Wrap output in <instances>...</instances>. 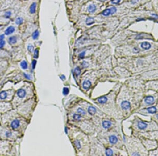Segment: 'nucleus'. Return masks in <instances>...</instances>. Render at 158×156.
<instances>
[{"instance_id": "nucleus-24", "label": "nucleus", "mask_w": 158, "mask_h": 156, "mask_svg": "<svg viewBox=\"0 0 158 156\" xmlns=\"http://www.w3.org/2000/svg\"><path fill=\"white\" fill-rule=\"evenodd\" d=\"M20 66L23 70H27V68H28V63H27V61L23 60L20 63Z\"/></svg>"}, {"instance_id": "nucleus-37", "label": "nucleus", "mask_w": 158, "mask_h": 156, "mask_svg": "<svg viewBox=\"0 0 158 156\" xmlns=\"http://www.w3.org/2000/svg\"><path fill=\"white\" fill-rule=\"evenodd\" d=\"M73 118L75 120H79V119H81V115L76 114H74V115H73Z\"/></svg>"}, {"instance_id": "nucleus-11", "label": "nucleus", "mask_w": 158, "mask_h": 156, "mask_svg": "<svg viewBox=\"0 0 158 156\" xmlns=\"http://www.w3.org/2000/svg\"><path fill=\"white\" fill-rule=\"evenodd\" d=\"M16 27L15 26L10 25L5 30L4 34H5L6 36H10L11 35L13 34V33H15V32L16 31Z\"/></svg>"}, {"instance_id": "nucleus-36", "label": "nucleus", "mask_w": 158, "mask_h": 156, "mask_svg": "<svg viewBox=\"0 0 158 156\" xmlns=\"http://www.w3.org/2000/svg\"><path fill=\"white\" fill-rule=\"evenodd\" d=\"M36 63H37V62H36L35 59H33V60L32 62V70H34L35 68Z\"/></svg>"}, {"instance_id": "nucleus-39", "label": "nucleus", "mask_w": 158, "mask_h": 156, "mask_svg": "<svg viewBox=\"0 0 158 156\" xmlns=\"http://www.w3.org/2000/svg\"><path fill=\"white\" fill-rule=\"evenodd\" d=\"M69 90L68 88H66V87H65V88H63V95H67V94L69 93Z\"/></svg>"}, {"instance_id": "nucleus-14", "label": "nucleus", "mask_w": 158, "mask_h": 156, "mask_svg": "<svg viewBox=\"0 0 158 156\" xmlns=\"http://www.w3.org/2000/svg\"><path fill=\"white\" fill-rule=\"evenodd\" d=\"M24 18L22 16H18L15 18V25L17 26H20L24 23Z\"/></svg>"}, {"instance_id": "nucleus-20", "label": "nucleus", "mask_w": 158, "mask_h": 156, "mask_svg": "<svg viewBox=\"0 0 158 156\" xmlns=\"http://www.w3.org/2000/svg\"><path fill=\"white\" fill-rule=\"evenodd\" d=\"M152 6L158 14V0H152Z\"/></svg>"}, {"instance_id": "nucleus-22", "label": "nucleus", "mask_w": 158, "mask_h": 156, "mask_svg": "<svg viewBox=\"0 0 158 156\" xmlns=\"http://www.w3.org/2000/svg\"><path fill=\"white\" fill-rule=\"evenodd\" d=\"M145 102L147 104H152L155 102V99L152 96H148L145 98Z\"/></svg>"}, {"instance_id": "nucleus-31", "label": "nucleus", "mask_w": 158, "mask_h": 156, "mask_svg": "<svg viewBox=\"0 0 158 156\" xmlns=\"http://www.w3.org/2000/svg\"><path fill=\"white\" fill-rule=\"evenodd\" d=\"M6 41L5 40L0 41V50H2L6 46Z\"/></svg>"}, {"instance_id": "nucleus-32", "label": "nucleus", "mask_w": 158, "mask_h": 156, "mask_svg": "<svg viewBox=\"0 0 158 156\" xmlns=\"http://www.w3.org/2000/svg\"><path fill=\"white\" fill-rule=\"evenodd\" d=\"M106 154L107 156H112L113 154V151L110 148H107L106 150Z\"/></svg>"}, {"instance_id": "nucleus-34", "label": "nucleus", "mask_w": 158, "mask_h": 156, "mask_svg": "<svg viewBox=\"0 0 158 156\" xmlns=\"http://www.w3.org/2000/svg\"><path fill=\"white\" fill-rule=\"evenodd\" d=\"M39 49H36L34 50V55H33V57H34L35 59H37L38 57H39Z\"/></svg>"}, {"instance_id": "nucleus-29", "label": "nucleus", "mask_w": 158, "mask_h": 156, "mask_svg": "<svg viewBox=\"0 0 158 156\" xmlns=\"http://www.w3.org/2000/svg\"><path fill=\"white\" fill-rule=\"evenodd\" d=\"M147 110L149 113L155 114L156 112V108L155 107H151L148 108Z\"/></svg>"}, {"instance_id": "nucleus-25", "label": "nucleus", "mask_w": 158, "mask_h": 156, "mask_svg": "<svg viewBox=\"0 0 158 156\" xmlns=\"http://www.w3.org/2000/svg\"><path fill=\"white\" fill-rule=\"evenodd\" d=\"M109 141L112 144H115L118 142V138H117V137L113 135V136H111L110 137Z\"/></svg>"}, {"instance_id": "nucleus-26", "label": "nucleus", "mask_w": 158, "mask_h": 156, "mask_svg": "<svg viewBox=\"0 0 158 156\" xmlns=\"http://www.w3.org/2000/svg\"><path fill=\"white\" fill-rule=\"evenodd\" d=\"M138 127L140 129H146L147 127V124H146V122H139Z\"/></svg>"}, {"instance_id": "nucleus-27", "label": "nucleus", "mask_w": 158, "mask_h": 156, "mask_svg": "<svg viewBox=\"0 0 158 156\" xmlns=\"http://www.w3.org/2000/svg\"><path fill=\"white\" fill-rule=\"evenodd\" d=\"M102 126L104 128L107 129V128H109L111 127V122H109V121H107V120H104V121L103 122Z\"/></svg>"}, {"instance_id": "nucleus-3", "label": "nucleus", "mask_w": 158, "mask_h": 156, "mask_svg": "<svg viewBox=\"0 0 158 156\" xmlns=\"http://www.w3.org/2000/svg\"><path fill=\"white\" fill-rule=\"evenodd\" d=\"M12 142L0 139V155H7L12 151Z\"/></svg>"}, {"instance_id": "nucleus-5", "label": "nucleus", "mask_w": 158, "mask_h": 156, "mask_svg": "<svg viewBox=\"0 0 158 156\" xmlns=\"http://www.w3.org/2000/svg\"><path fill=\"white\" fill-rule=\"evenodd\" d=\"M13 108L12 104L11 102H3L0 101V114L6 113Z\"/></svg>"}, {"instance_id": "nucleus-10", "label": "nucleus", "mask_w": 158, "mask_h": 156, "mask_svg": "<svg viewBox=\"0 0 158 156\" xmlns=\"http://www.w3.org/2000/svg\"><path fill=\"white\" fill-rule=\"evenodd\" d=\"M19 37L17 35H12L7 39V43L10 46H15L18 43Z\"/></svg>"}, {"instance_id": "nucleus-40", "label": "nucleus", "mask_w": 158, "mask_h": 156, "mask_svg": "<svg viewBox=\"0 0 158 156\" xmlns=\"http://www.w3.org/2000/svg\"><path fill=\"white\" fill-rule=\"evenodd\" d=\"M74 144H75V145H76V147H77V148H80L81 147V144H80L79 141L77 140L74 142Z\"/></svg>"}, {"instance_id": "nucleus-43", "label": "nucleus", "mask_w": 158, "mask_h": 156, "mask_svg": "<svg viewBox=\"0 0 158 156\" xmlns=\"http://www.w3.org/2000/svg\"><path fill=\"white\" fill-rule=\"evenodd\" d=\"M85 52H82V53H81L80 54H79V58H84V56H85Z\"/></svg>"}, {"instance_id": "nucleus-1", "label": "nucleus", "mask_w": 158, "mask_h": 156, "mask_svg": "<svg viewBox=\"0 0 158 156\" xmlns=\"http://www.w3.org/2000/svg\"><path fill=\"white\" fill-rule=\"evenodd\" d=\"M16 110H14L3 114L0 125L9 128L14 131L19 132L22 122L21 119L19 116Z\"/></svg>"}, {"instance_id": "nucleus-47", "label": "nucleus", "mask_w": 158, "mask_h": 156, "mask_svg": "<svg viewBox=\"0 0 158 156\" xmlns=\"http://www.w3.org/2000/svg\"><path fill=\"white\" fill-rule=\"evenodd\" d=\"M1 117H2V114H0V124H1Z\"/></svg>"}, {"instance_id": "nucleus-30", "label": "nucleus", "mask_w": 158, "mask_h": 156, "mask_svg": "<svg viewBox=\"0 0 158 156\" xmlns=\"http://www.w3.org/2000/svg\"><path fill=\"white\" fill-rule=\"evenodd\" d=\"M27 50L30 53H33L34 51V46L32 44H29V45H27Z\"/></svg>"}, {"instance_id": "nucleus-4", "label": "nucleus", "mask_w": 158, "mask_h": 156, "mask_svg": "<svg viewBox=\"0 0 158 156\" xmlns=\"http://www.w3.org/2000/svg\"><path fill=\"white\" fill-rule=\"evenodd\" d=\"M15 94V90L12 89L2 90L0 92V101L11 102Z\"/></svg>"}, {"instance_id": "nucleus-35", "label": "nucleus", "mask_w": 158, "mask_h": 156, "mask_svg": "<svg viewBox=\"0 0 158 156\" xmlns=\"http://www.w3.org/2000/svg\"><path fill=\"white\" fill-rule=\"evenodd\" d=\"M77 112L78 113L81 114V115H85L86 114V112L85 111V110H83L82 108H79L77 110Z\"/></svg>"}, {"instance_id": "nucleus-46", "label": "nucleus", "mask_w": 158, "mask_h": 156, "mask_svg": "<svg viewBox=\"0 0 158 156\" xmlns=\"http://www.w3.org/2000/svg\"><path fill=\"white\" fill-rule=\"evenodd\" d=\"M132 155H133V156H140V154H132Z\"/></svg>"}, {"instance_id": "nucleus-49", "label": "nucleus", "mask_w": 158, "mask_h": 156, "mask_svg": "<svg viewBox=\"0 0 158 156\" xmlns=\"http://www.w3.org/2000/svg\"><path fill=\"white\" fill-rule=\"evenodd\" d=\"M156 117H157V118H158V115H156Z\"/></svg>"}, {"instance_id": "nucleus-23", "label": "nucleus", "mask_w": 158, "mask_h": 156, "mask_svg": "<svg viewBox=\"0 0 158 156\" xmlns=\"http://www.w3.org/2000/svg\"><path fill=\"white\" fill-rule=\"evenodd\" d=\"M40 32L38 29H36L35 31L33 32L32 34V38L33 40H36L38 39L39 36Z\"/></svg>"}, {"instance_id": "nucleus-17", "label": "nucleus", "mask_w": 158, "mask_h": 156, "mask_svg": "<svg viewBox=\"0 0 158 156\" xmlns=\"http://www.w3.org/2000/svg\"><path fill=\"white\" fill-rule=\"evenodd\" d=\"M141 47L142 49H143L144 50H149L151 47V45L149 42H143L141 44Z\"/></svg>"}, {"instance_id": "nucleus-38", "label": "nucleus", "mask_w": 158, "mask_h": 156, "mask_svg": "<svg viewBox=\"0 0 158 156\" xmlns=\"http://www.w3.org/2000/svg\"><path fill=\"white\" fill-rule=\"evenodd\" d=\"M23 75L25 77V78L27 79V80H31V79H32V77H31V76L30 75L28 74L23 73Z\"/></svg>"}, {"instance_id": "nucleus-9", "label": "nucleus", "mask_w": 158, "mask_h": 156, "mask_svg": "<svg viewBox=\"0 0 158 156\" xmlns=\"http://www.w3.org/2000/svg\"><path fill=\"white\" fill-rule=\"evenodd\" d=\"M99 7V4L95 2H92L91 3L89 4L86 6V12L90 14H94L97 11Z\"/></svg>"}, {"instance_id": "nucleus-6", "label": "nucleus", "mask_w": 158, "mask_h": 156, "mask_svg": "<svg viewBox=\"0 0 158 156\" xmlns=\"http://www.w3.org/2000/svg\"><path fill=\"white\" fill-rule=\"evenodd\" d=\"M150 0H128L126 3V7H135L142 5L149 1Z\"/></svg>"}, {"instance_id": "nucleus-16", "label": "nucleus", "mask_w": 158, "mask_h": 156, "mask_svg": "<svg viewBox=\"0 0 158 156\" xmlns=\"http://www.w3.org/2000/svg\"><path fill=\"white\" fill-rule=\"evenodd\" d=\"M85 24L87 26H91V25H93L95 23V20H94V18L88 16V17L86 18V19L85 20Z\"/></svg>"}, {"instance_id": "nucleus-12", "label": "nucleus", "mask_w": 158, "mask_h": 156, "mask_svg": "<svg viewBox=\"0 0 158 156\" xmlns=\"http://www.w3.org/2000/svg\"><path fill=\"white\" fill-rule=\"evenodd\" d=\"M13 14V11L10 9L6 10L4 11L2 17L4 20H9L11 19Z\"/></svg>"}, {"instance_id": "nucleus-15", "label": "nucleus", "mask_w": 158, "mask_h": 156, "mask_svg": "<svg viewBox=\"0 0 158 156\" xmlns=\"http://www.w3.org/2000/svg\"><path fill=\"white\" fill-rule=\"evenodd\" d=\"M121 106L122 110H129L130 108L131 105H130V103L128 101H123L121 102Z\"/></svg>"}, {"instance_id": "nucleus-8", "label": "nucleus", "mask_w": 158, "mask_h": 156, "mask_svg": "<svg viewBox=\"0 0 158 156\" xmlns=\"http://www.w3.org/2000/svg\"><path fill=\"white\" fill-rule=\"evenodd\" d=\"M38 2L36 1H33L31 2L29 6L27 7V13L30 15L33 16L35 15L38 10Z\"/></svg>"}, {"instance_id": "nucleus-21", "label": "nucleus", "mask_w": 158, "mask_h": 156, "mask_svg": "<svg viewBox=\"0 0 158 156\" xmlns=\"http://www.w3.org/2000/svg\"><path fill=\"white\" fill-rule=\"evenodd\" d=\"M91 86V83L90 81H88V80L85 81L83 83V88L85 89V90H87V89L90 88Z\"/></svg>"}, {"instance_id": "nucleus-18", "label": "nucleus", "mask_w": 158, "mask_h": 156, "mask_svg": "<svg viewBox=\"0 0 158 156\" xmlns=\"http://www.w3.org/2000/svg\"><path fill=\"white\" fill-rule=\"evenodd\" d=\"M125 0H110L109 2L110 6H118Z\"/></svg>"}, {"instance_id": "nucleus-13", "label": "nucleus", "mask_w": 158, "mask_h": 156, "mask_svg": "<svg viewBox=\"0 0 158 156\" xmlns=\"http://www.w3.org/2000/svg\"><path fill=\"white\" fill-rule=\"evenodd\" d=\"M7 63L6 61L0 60V75L7 68Z\"/></svg>"}, {"instance_id": "nucleus-7", "label": "nucleus", "mask_w": 158, "mask_h": 156, "mask_svg": "<svg viewBox=\"0 0 158 156\" xmlns=\"http://www.w3.org/2000/svg\"><path fill=\"white\" fill-rule=\"evenodd\" d=\"M118 11V8L115 6H113V7H109L104 10L101 12V14L103 17H109L117 13Z\"/></svg>"}, {"instance_id": "nucleus-28", "label": "nucleus", "mask_w": 158, "mask_h": 156, "mask_svg": "<svg viewBox=\"0 0 158 156\" xmlns=\"http://www.w3.org/2000/svg\"><path fill=\"white\" fill-rule=\"evenodd\" d=\"M97 110L95 109V107H94L93 106H90L88 108V113L91 114V115H94L96 113Z\"/></svg>"}, {"instance_id": "nucleus-42", "label": "nucleus", "mask_w": 158, "mask_h": 156, "mask_svg": "<svg viewBox=\"0 0 158 156\" xmlns=\"http://www.w3.org/2000/svg\"><path fill=\"white\" fill-rule=\"evenodd\" d=\"M82 65V66L83 67H87L88 66V63L86 62V61H83Z\"/></svg>"}, {"instance_id": "nucleus-33", "label": "nucleus", "mask_w": 158, "mask_h": 156, "mask_svg": "<svg viewBox=\"0 0 158 156\" xmlns=\"http://www.w3.org/2000/svg\"><path fill=\"white\" fill-rule=\"evenodd\" d=\"M81 73V70H80V68L77 67H76L75 69H74V74H75V75H76L77 76H78Z\"/></svg>"}, {"instance_id": "nucleus-45", "label": "nucleus", "mask_w": 158, "mask_h": 156, "mask_svg": "<svg viewBox=\"0 0 158 156\" xmlns=\"http://www.w3.org/2000/svg\"><path fill=\"white\" fill-rule=\"evenodd\" d=\"M1 50H0V59H1V56H2V55H3V54H1V53H2L3 51H1Z\"/></svg>"}, {"instance_id": "nucleus-44", "label": "nucleus", "mask_w": 158, "mask_h": 156, "mask_svg": "<svg viewBox=\"0 0 158 156\" xmlns=\"http://www.w3.org/2000/svg\"><path fill=\"white\" fill-rule=\"evenodd\" d=\"M60 78H61V79H62L63 81H64V79H65V77L64 75L61 76V77H60Z\"/></svg>"}, {"instance_id": "nucleus-19", "label": "nucleus", "mask_w": 158, "mask_h": 156, "mask_svg": "<svg viewBox=\"0 0 158 156\" xmlns=\"http://www.w3.org/2000/svg\"><path fill=\"white\" fill-rule=\"evenodd\" d=\"M97 102H98L99 104H105L108 101V98L105 96H102V97H99L97 99Z\"/></svg>"}, {"instance_id": "nucleus-41", "label": "nucleus", "mask_w": 158, "mask_h": 156, "mask_svg": "<svg viewBox=\"0 0 158 156\" xmlns=\"http://www.w3.org/2000/svg\"><path fill=\"white\" fill-rule=\"evenodd\" d=\"M6 35L4 34H0V41L5 40Z\"/></svg>"}, {"instance_id": "nucleus-2", "label": "nucleus", "mask_w": 158, "mask_h": 156, "mask_svg": "<svg viewBox=\"0 0 158 156\" xmlns=\"http://www.w3.org/2000/svg\"><path fill=\"white\" fill-rule=\"evenodd\" d=\"M20 132L14 131L9 128L0 125V139L13 142L18 138Z\"/></svg>"}, {"instance_id": "nucleus-48", "label": "nucleus", "mask_w": 158, "mask_h": 156, "mask_svg": "<svg viewBox=\"0 0 158 156\" xmlns=\"http://www.w3.org/2000/svg\"><path fill=\"white\" fill-rule=\"evenodd\" d=\"M100 1H102V2H105V1H110V0H100Z\"/></svg>"}]
</instances>
